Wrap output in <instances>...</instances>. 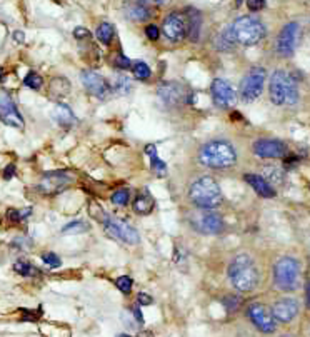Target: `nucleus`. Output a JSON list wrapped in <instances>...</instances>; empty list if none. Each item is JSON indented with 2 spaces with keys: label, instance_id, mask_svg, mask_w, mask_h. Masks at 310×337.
I'll list each match as a JSON object with an SVG mask.
<instances>
[{
  "label": "nucleus",
  "instance_id": "obj_1",
  "mask_svg": "<svg viewBox=\"0 0 310 337\" xmlns=\"http://www.w3.org/2000/svg\"><path fill=\"white\" fill-rule=\"evenodd\" d=\"M228 279L235 289L242 292H249L259 284V270L250 255L240 254L228 265Z\"/></svg>",
  "mask_w": 310,
  "mask_h": 337
},
{
  "label": "nucleus",
  "instance_id": "obj_2",
  "mask_svg": "<svg viewBox=\"0 0 310 337\" xmlns=\"http://www.w3.org/2000/svg\"><path fill=\"white\" fill-rule=\"evenodd\" d=\"M269 94L275 106H294L299 102L297 80L285 70H275L269 82Z\"/></svg>",
  "mask_w": 310,
  "mask_h": 337
},
{
  "label": "nucleus",
  "instance_id": "obj_3",
  "mask_svg": "<svg viewBox=\"0 0 310 337\" xmlns=\"http://www.w3.org/2000/svg\"><path fill=\"white\" fill-rule=\"evenodd\" d=\"M200 162L210 169H228L237 162L235 149L223 140L208 142L200 150Z\"/></svg>",
  "mask_w": 310,
  "mask_h": 337
},
{
  "label": "nucleus",
  "instance_id": "obj_4",
  "mask_svg": "<svg viewBox=\"0 0 310 337\" xmlns=\"http://www.w3.org/2000/svg\"><path fill=\"white\" fill-rule=\"evenodd\" d=\"M189 196L200 209H215L222 204V191L218 184L208 175H204L190 186Z\"/></svg>",
  "mask_w": 310,
  "mask_h": 337
},
{
  "label": "nucleus",
  "instance_id": "obj_5",
  "mask_svg": "<svg viewBox=\"0 0 310 337\" xmlns=\"http://www.w3.org/2000/svg\"><path fill=\"white\" fill-rule=\"evenodd\" d=\"M228 30H230L232 34V39L235 40L237 44H242V45H255L265 37L264 23H262L259 18L250 17V15L238 17Z\"/></svg>",
  "mask_w": 310,
  "mask_h": 337
},
{
  "label": "nucleus",
  "instance_id": "obj_6",
  "mask_svg": "<svg viewBox=\"0 0 310 337\" xmlns=\"http://www.w3.org/2000/svg\"><path fill=\"white\" fill-rule=\"evenodd\" d=\"M300 265L294 257H282L274 267V281L280 291L292 292L299 287Z\"/></svg>",
  "mask_w": 310,
  "mask_h": 337
},
{
  "label": "nucleus",
  "instance_id": "obj_7",
  "mask_svg": "<svg viewBox=\"0 0 310 337\" xmlns=\"http://www.w3.org/2000/svg\"><path fill=\"white\" fill-rule=\"evenodd\" d=\"M265 69L264 67H254L249 74L245 75L240 85V96L244 102H254L262 96L265 84Z\"/></svg>",
  "mask_w": 310,
  "mask_h": 337
},
{
  "label": "nucleus",
  "instance_id": "obj_8",
  "mask_svg": "<svg viewBox=\"0 0 310 337\" xmlns=\"http://www.w3.org/2000/svg\"><path fill=\"white\" fill-rule=\"evenodd\" d=\"M162 34L170 42H182L189 34V22L185 13H169L164 18V23H162Z\"/></svg>",
  "mask_w": 310,
  "mask_h": 337
},
{
  "label": "nucleus",
  "instance_id": "obj_9",
  "mask_svg": "<svg viewBox=\"0 0 310 337\" xmlns=\"http://www.w3.org/2000/svg\"><path fill=\"white\" fill-rule=\"evenodd\" d=\"M103 227H105V230H107L108 235L113 237V239L123 240L125 244H139V242H140L139 232H137L125 221L107 217V221L103 222Z\"/></svg>",
  "mask_w": 310,
  "mask_h": 337
},
{
  "label": "nucleus",
  "instance_id": "obj_10",
  "mask_svg": "<svg viewBox=\"0 0 310 337\" xmlns=\"http://www.w3.org/2000/svg\"><path fill=\"white\" fill-rule=\"evenodd\" d=\"M300 25L297 22H289L279 34L277 39V52L280 57H292L299 44Z\"/></svg>",
  "mask_w": 310,
  "mask_h": 337
},
{
  "label": "nucleus",
  "instance_id": "obj_11",
  "mask_svg": "<svg viewBox=\"0 0 310 337\" xmlns=\"http://www.w3.org/2000/svg\"><path fill=\"white\" fill-rule=\"evenodd\" d=\"M210 92H212V101L217 107L230 109L235 106V102H237L235 90H233V87L227 82V80L215 79L212 82Z\"/></svg>",
  "mask_w": 310,
  "mask_h": 337
},
{
  "label": "nucleus",
  "instance_id": "obj_12",
  "mask_svg": "<svg viewBox=\"0 0 310 337\" xmlns=\"http://www.w3.org/2000/svg\"><path fill=\"white\" fill-rule=\"evenodd\" d=\"M192 225L204 234H218L223 229V221L217 212H212L210 209H204V212L194 216Z\"/></svg>",
  "mask_w": 310,
  "mask_h": 337
},
{
  "label": "nucleus",
  "instance_id": "obj_13",
  "mask_svg": "<svg viewBox=\"0 0 310 337\" xmlns=\"http://www.w3.org/2000/svg\"><path fill=\"white\" fill-rule=\"evenodd\" d=\"M247 316L250 317V321L254 322L257 329L265 332V334H272V332H275V329H277L274 316H272V312L267 311L264 304H252V306H249Z\"/></svg>",
  "mask_w": 310,
  "mask_h": 337
},
{
  "label": "nucleus",
  "instance_id": "obj_14",
  "mask_svg": "<svg viewBox=\"0 0 310 337\" xmlns=\"http://www.w3.org/2000/svg\"><path fill=\"white\" fill-rule=\"evenodd\" d=\"M254 154L260 159H280L287 154V145L274 139H259L254 142Z\"/></svg>",
  "mask_w": 310,
  "mask_h": 337
},
{
  "label": "nucleus",
  "instance_id": "obj_15",
  "mask_svg": "<svg viewBox=\"0 0 310 337\" xmlns=\"http://www.w3.org/2000/svg\"><path fill=\"white\" fill-rule=\"evenodd\" d=\"M80 80H82L84 87L97 99H107V96L110 94V87L105 82V79L102 75H99L94 70H84L80 74Z\"/></svg>",
  "mask_w": 310,
  "mask_h": 337
},
{
  "label": "nucleus",
  "instance_id": "obj_16",
  "mask_svg": "<svg viewBox=\"0 0 310 337\" xmlns=\"http://www.w3.org/2000/svg\"><path fill=\"white\" fill-rule=\"evenodd\" d=\"M0 120L5 125L17 127V129L23 127V118L20 112L7 94H0Z\"/></svg>",
  "mask_w": 310,
  "mask_h": 337
},
{
  "label": "nucleus",
  "instance_id": "obj_17",
  "mask_svg": "<svg viewBox=\"0 0 310 337\" xmlns=\"http://www.w3.org/2000/svg\"><path fill=\"white\" fill-rule=\"evenodd\" d=\"M157 92H159L160 101L164 102L165 106H170V107L180 106V104L187 99V96H185V87L180 85L179 82H164Z\"/></svg>",
  "mask_w": 310,
  "mask_h": 337
},
{
  "label": "nucleus",
  "instance_id": "obj_18",
  "mask_svg": "<svg viewBox=\"0 0 310 337\" xmlns=\"http://www.w3.org/2000/svg\"><path fill=\"white\" fill-rule=\"evenodd\" d=\"M297 314H299V302L294 301V299H282V301L275 302V306L272 307L274 319L277 322H282V324L294 321Z\"/></svg>",
  "mask_w": 310,
  "mask_h": 337
},
{
  "label": "nucleus",
  "instance_id": "obj_19",
  "mask_svg": "<svg viewBox=\"0 0 310 337\" xmlns=\"http://www.w3.org/2000/svg\"><path fill=\"white\" fill-rule=\"evenodd\" d=\"M70 175L67 172H49L40 182V191L45 194H57L70 184Z\"/></svg>",
  "mask_w": 310,
  "mask_h": 337
},
{
  "label": "nucleus",
  "instance_id": "obj_20",
  "mask_svg": "<svg viewBox=\"0 0 310 337\" xmlns=\"http://www.w3.org/2000/svg\"><path fill=\"white\" fill-rule=\"evenodd\" d=\"M245 182L249 184V186L254 189V191L259 194L262 197H275V189L270 186L267 180L262 177V175H257V174H245Z\"/></svg>",
  "mask_w": 310,
  "mask_h": 337
},
{
  "label": "nucleus",
  "instance_id": "obj_21",
  "mask_svg": "<svg viewBox=\"0 0 310 337\" xmlns=\"http://www.w3.org/2000/svg\"><path fill=\"white\" fill-rule=\"evenodd\" d=\"M154 207H155V201L154 197L150 196L149 189H142V192L137 196L135 202H133V211L140 214V216H147V214L154 211Z\"/></svg>",
  "mask_w": 310,
  "mask_h": 337
},
{
  "label": "nucleus",
  "instance_id": "obj_22",
  "mask_svg": "<svg viewBox=\"0 0 310 337\" xmlns=\"http://www.w3.org/2000/svg\"><path fill=\"white\" fill-rule=\"evenodd\" d=\"M52 117H54V120L57 124L64 125V127L72 125L75 122V115H74L72 109L69 106H65V104H57L54 107V111H52Z\"/></svg>",
  "mask_w": 310,
  "mask_h": 337
},
{
  "label": "nucleus",
  "instance_id": "obj_23",
  "mask_svg": "<svg viewBox=\"0 0 310 337\" xmlns=\"http://www.w3.org/2000/svg\"><path fill=\"white\" fill-rule=\"evenodd\" d=\"M125 13L130 20H135V22H144L152 17L150 10L145 5H142V3H130V5H127Z\"/></svg>",
  "mask_w": 310,
  "mask_h": 337
},
{
  "label": "nucleus",
  "instance_id": "obj_24",
  "mask_svg": "<svg viewBox=\"0 0 310 337\" xmlns=\"http://www.w3.org/2000/svg\"><path fill=\"white\" fill-rule=\"evenodd\" d=\"M190 12H192V15H185L187 17V22H189V39L190 40H199V34H200V25H202V17H200V13L197 10H192L190 8Z\"/></svg>",
  "mask_w": 310,
  "mask_h": 337
},
{
  "label": "nucleus",
  "instance_id": "obj_25",
  "mask_svg": "<svg viewBox=\"0 0 310 337\" xmlns=\"http://www.w3.org/2000/svg\"><path fill=\"white\" fill-rule=\"evenodd\" d=\"M267 182L270 184V186H279V184L284 182V170L280 167H275V165H267V167H264V175H262Z\"/></svg>",
  "mask_w": 310,
  "mask_h": 337
},
{
  "label": "nucleus",
  "instance_id": "obj_26",
  "mask_svg": "<svg viewBox=\"0 0 310 337\" xmlns=\"http://www.w3.org/2000/svg\"><path fill=\"white\" fill-rule=\"evenodd\" d=\"M70 90V84L67 79H54L50 84V94L54 97H65Z\"/></svg>",
  "mask_w": 310,
  "mask_h": 337
},
{
  "label": "nucleus",
  "instance_id": "obj_27",
  "mask_svg": "<svg viewBox=\"0 0 310 337\" xmlns=\"http://www.w3.org/2000/svg\"><path fill=\"white\" fill-rule=\"evenodd\" d=\"M145 152L150 155V160H152V169H154L155 172H159L160 175H164V174H165L167 165H165L164 160L159 159V155H157V149H155V147H154V145H147Z\"/></svg>",
  "mask_w": 310,
  "mask_h": 337
},
{
  "label": "nucleus",
  "instance_id": "obj_28",
  "mask_svg": "<svg viewBox=\"0 0 310 337\" xmlns=\"http://www.w3.org/2000/svg\"><path fill=\"white\" fill-rule=\"evenodd\" d=\"M97 39L102 44H110L113 39V27L108 22H102L97 28Z\"/></svg>",
  "mask_w": 310,
  "mask_h": 337
},
{
  "label": "nucleus",
  "instance_id": "obj_29",
  "mask_svg": "<svg viewBox=\"0 0 310 337\" xmlns=\"http://www.w3.org/2000/svg\"><path fill=\"white\" fill-rule=\"evenodd\" d=\"M132 72H133V77L137 80H147L150 79V67L147 65L145 62H142V60H137V62L132 64Z\"/></svg>",
  "mask_w": 310,
  "mask_h": 337
},
{
  "label": "nucleus",
  "instance_id": "obj_30",
  "mask_svg": "<svg viewBox=\"0 0 310 337\" xmlns=\"http://www.w3.org/2000/svg\"><path fill=\"white\" fill-rule=\"evenodd\" d=\"M233 44H235V40L232 39L230 30L222 32V34H218V37L215 39V47H217L218 50H222V52H225V50H232Z\"/></svg>",
  "mask_w": 310,
  "mask_h": 337
},
{
  "label": "nucleus",
  "instance_id": "obj_31",
  "mask_svg": "<svg viewBox=\"0 0 310 337\" xmlns=\"http://www.w3.org/2000/svg\"><path fill=\"white\" fill-rule=\"evenodd\" d=\"M113 90H115L118 96H127V94L132 90L130 79L125 77V75H118L115 79V84H113Z\"/></svg>",
  "mask_w": 310,
  "mask_h": 337
},
{
  "label": "nucleus",
  "instance_id": "obj_32",
  "mask_svg": "<svg viewBox=\"0 0 310 337\" xmlns=\"http://www.w3.org/2000/svg\"><path fill=\"white\" fill-rule=\"evenodd\" d=\"M13 269H15L17 274L23 275V277H32V275L37 274V269L33 267L32 264L25 262V260H17V262L13 264Z\"/></svg>",
  "mask_w": 310,
  "mask_h": 337
},
{
  "label": "nucleus",
  "instance_id": "obj_33",
  "mask_svg": "<svg viewBox=\"0 0 310 337\" xmlns=\"http://www.w3.org/2000/svg\"><path fill=\"white\" fill-rule=\"evenodd\" d=\"M87 230V224L82 221H77V222H70V224H67L64 229H62V234L64 235H72V234H82V232Z\"/></svg>",
  "mask_w": 310,
  "mask_h": 337
},
{
  "label": "nucleus",
  "instance_id": "obj_34",
  "mask_svg": "<svg viewBox=\"0 0 310 337\" xmlns=\"http://www.w3.org/2000/svg\"><path fill=\"white\" fill-rule=\"evenodd\" d=\"M110 201L115 204V206H125L130 201V191L128 189H118L112 194Z\"/></svg>",
  "mask_w": 310,
  "mask_h": 337
},
{
  "label": "nucleus",
  "instance_id": "obj_35",
  "mask_svg": "<svg viewBox=\"0 0 310 337\" xmlns=\"http://www.w3.org/2000/svg\"><path fill=\"white\" fill-rule=\"evenodd\" d=\"M223 306H225L227 312H235L238 307L242 306V299L235 296V294H228V296L223 297Z\"/></svg>",
  "mask_w": 310,
  "mask_h": 337
},
{
  "label": "nucleus",
  "instance_id": "obj_36",
  "mask_svg": "<svg viewBox=\"0 0 310 337\" xmlns=\"http://www.w3.org/2000/svg\"><path fill=\"white\" fill-rule=\"evenodd\" d=\"M23 84H25L28 89L39 90L42 87V84H44V80H42V77L37 72H28L25 75V79H23Z\"/></svg>",
  "mask_w": 310,
  "mask_h": 337
},
{
  "label": "nucleus",
  "instance_id": "obj_37",
  "mask_svg": "<svg viewBox=\"0 0 310 337\" xmlns=\"http://www.w3.org/2000/svg\"><path fill=\"white\" fill-rule=\"evenodd\" d=\"M122 322H123V326H125L128 331L139 329V327H140V324L137 322L135 317H133L132 311H123L122 312Z\"/></svg>",
  "mask_w": 310,
  "mask_h": 337
},
{
  "label": "nucleus",
  "instance_id": "obj_38",
  "mask_svg": "<svg viewBox=\"0 0 310 337\" xmlns=\"http://www.w3.org/2000/svg\"><path fill=\"white\" fill-rule=\"evenodd\" d=\"M115 286L120 289L123 294H130L132 291V279L128 275H120L115 281Z\"/></svg>",
  "mask_w": 310,
  "mask_h": 337
},
{
  "label": "nucleus",
  "instance_id": "obj_39",
  "mask_svg": "<svg viewBox=\"0 0 310 337\" xmlns=\"http://www.w3.org/2000/svg\"><path fill=\"white\" fill-rule=\"evenodd\" d=\"M42 260L49 265V267H52V269H55V267H60V264H62V260L59 259V255H55L54 252H45V254H42Z\"/></svg>",
  "mask_w": 310,
  "mask_h": 337
},
{
  "label": "nucleus",
  "instance_id": "obj_40",
  "mask_svg": "<svg viewBox=\"0 0 310 337\" xmlns=\"http://www.w3.org/2000/svg\"><path fill=\"white\" fill-rule=\"evenodd\" d=\"M145 35L149 37V40H157L159 39V35H160V32H159V27L157 25H154V23H150V25H147L145 27Z\"/></svg>",
  "mask_w": 310,
  "mask_h": 337
},
{
  "label": "nucleus",
  "instance_id": "obj_41",
  "mask_svg": "<svg viewBox=\"0 0 310 337\" xmlns=\"http://www.w3.org/2000/svg\"><path fill=\"white\" fill-rule=\"evenodd\" d=\"M247 7L252 12H259L265 7V0H247Z\"/></svg>",
  "mask_w": 310,
  "mask_h": 337
},
{
  "label": "nucleus",
  "instance_id": "obj_42",
  "mask_svg": "<svg viewBox=\"0 0 310 337\" xmlns=\"http://www.w3.org/2000/svg\"><path fill=\"white\" fill-rule=\"evenodd\" d=\"M74 37H75V39H79V40L90 39V32L87 30V28H84V27H77L74 30Z\"/></svg>",
  "mask_w": 310,
  "mask_h": 337
},
{
  "label": "nucleus",
  "instance_id": "obj_43",
  "mask_svg": "<svg viewBox=\"0 0 310 337\" xmlns=\"http://www.w3.org/2000/svg\"><path fill=\"white\" fill-rule=\"evenodd\" d=\"M130 64H132V62L127 59L125 55H122V54H120V55H117V59H115V65H117L118 69H128V67H130Z\"/></svg>",
  "mask_w": 310,
  "mask_h": 337
},
{
  "label": "nucleus",
  "instance_id": "obj_44",
  "mask_svg": "<svg viewBox=\"0 0 310 337\" xmlns=\"http://www.w3.org/2000/svg\"><path fill=\"white\" fill-rule=\"evenodd\" d=\"M137 302L140 304V306H150L152 304V297L149 294H139V297H137Z\"/></svg>",
  "mask_w": 310,
  "mask_h": 337
},
{
  "label": "nucleus",
  "instance_id": "obj_45",
  "mask_svg": "<svg viewBox=\"0 0 310 337\" xmlns=\"http://www.w3.org/2000/svg\"><path fill=\"white\" fill-rule=\"evenodd\" d=\"M130 311H132L133 317H135V319H137V322H139L140 326L144 324V316H142V312H140V309H139V306H133Z\"/></svg>",
  "mask_w": 310,
  "mask_h": 337
},
{
  "label": "nucleus",
  "instance_id": "obj_46",
  "mask_svg": "<svg viewBox=\"0 0 310 337\" xmlns=\"http://www.w3.org/2000/svg\"><path fill=\"white\" fill-rule=\"evenodd\" d=\"M13 175H15V165H13V164L7 165L5 170H3V177H5V179L8 180V179H12Z\"/></svg>",
  "mask_w": 310,
  "mask_h": 337
},
{
  "label": "nucleus",
  "instance_id": "obj_47",
  "mask_svg": "<svg viewBox=\"0 0 310 337\" xmlns=\"http://www.w3.org/2000/svg\"><path fill=\"white\" fill-rule=\"evenodd\" d=\"M13 39H15L18 44H22V42L25 40V35H23L22 32H15V34H13Z\"/></svg>",
  "mask_w": 310,
  "mask_h": 337
},
{
  "label": "nucleus",
  "instance_id": "obj_48",
  "mask_svg": "<svg viewBox=\"0 0 310 337\" xmlns=\"http://www.w3.org/2000/svg\"><path fill=\"white\" fill-rule=\"evenodd\" d=\"M139 2H149V3H157V5H162V3L169 2V0H139Z\"/></svg>",
  "mask_w": 310,
  "mask_h": 337
},
{
  "label": "nucleus",
  "instance_id": "obj_49",
  "mask_svg": "<svg viewBox=\"0 0 310 337\" xmlns=\"http://www.w3.org/2000/svg\"><path fill=\"white\" fill-rule=\"evenodd\" d=\"M307 307L310 309V281L307 284Z\"/></svg>",
  "mask_w": 310,
  "mask_h": 337
},
{
  "label": "nucleus",
  "instance_id": "obj_50",
  "mask_svg": "<svg viewBox=\"0 0 310 337\" xmlns=\"http://www.w3.org/2000/svg\"><path fill=\"white\" fill-rule=\"evenodd\" d=\"M139 337H154V334H152L150 331H144V332H140Z\"/></svg>",
  "mask_w": 310,
  "mask_h": 337
},
{
  "label": "nucleus",
  "instance_id": "obj_51",
  "mask_svg": "<svg viewBox=\"0 0 310 337\" xmlns=\"http://www.w3.org/2000/svg\"><path fill=\"white\" fill-rule=\"evenodd\" d=\"M244 2H245V0H237V7H238V5H242V3H244Z\"/></svg>",
  "mask_w": 310,
  "mask_h": 337
},
{
  "label": "nucleus",
  "instance_id": "obj_52",
  "mask_svg": "<svg viewBox=\"0 0 310 337\" xmlns=\"http://www.w3.org/2000/svg\"><path fill=\"white\" fill-rule=\"evenodd\" d=\"M117 337H132V336H128V334H118Z\"/></svg>",
  "mask_w": 310,
  "mask_h": 337
},
{
  "label": "nucleus",
  "instance_id": "obj_53",
  "mask_svg": "<svg viewBox=\"0 0 310 337\" xmlns=\"http://www.w3.org/2000/svg\"><path fill=\"white\" fill-rule=\"evenodd\" d=\"M285 337H294V336H285Z\"/></svg>",
  "mask_w": 310,
  "mask_h": 337
}]
</instances>
